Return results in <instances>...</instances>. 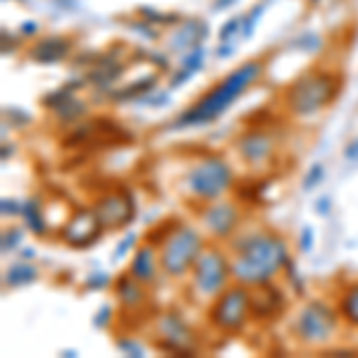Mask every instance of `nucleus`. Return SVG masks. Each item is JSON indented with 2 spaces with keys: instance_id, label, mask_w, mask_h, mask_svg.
Segmentation results:
<instances>
[{
  "instance_id": "6",
  "label": "nucleus",
  "mask_w": 358,
  "mask_h": 358,
  "mask_svg": "<svg viewBox=\"0 0 358 358\" xmlns=\"http://www.w3.org/2000/svg\"><path fill=\"white\" fill-rule=\"evenodd\" d=\"M234 184L236 179L232 165L215 153L199 158L184 175V192L201 203L224 199L234 189Z\"/></svg>"
},
{
  "instance_id": "17",
  "label": "nucleus",
  "mask_w": 358,
  "mask_h": 358,
  "mask_svg": "<svg viewBox=\"0 0 358 358\" xmlns=\"http://www.w3.org/2000/svg\"><path fill=\"white\" fill-rule=\"evenodd\" d=\"M74 41L69 36H43L38 38L36 43L29 48V60L38 62V65H55V62H62L65 57L72 53Z\"/></svg>"
},
{
  "instance_id": "5",
  "label": "nucleus",
  "mask_w": 358,
  "mask_h": 358,
  "mask_svg": "<svg viewBox=\"0 0 358 358\" xmlns=\"http://www.w3.org/2000/svg\"><path fill=\"white\" fill-rule=\"evenodd\" d=\"M189 287H192V294L199 301L210 303L215 296L227 289L234 282L232 277V258L224 248L213 241V244H206V248L201 251V256L196 258L192 273H189Z\"/></svg>"
},
{
  "instance_id": "25",
  "label": "nucleus",
  "mask_w": 358,
  "mask_h": 358,
  "mask_svg": "<svg viewBox=\"0 0 358 358\" xmlns=\"http://www.w3.org/2000/svg\"><path fill=\"white\" fill-rule=\"evenodd\" d=\"M203 60H206V48H203V43H199L182 55V65L179 67H184V69H189V72L196 74L201 67H203Z\"/></svg>"
},
{
  "instance_id": "24",
  "label": "nucleus",
  "mask_w": 358,
  "mask_h": 358,
  "mask_svg": "<svg viewBox=\"0 0 358 358\" xmlns=\"http://www.w3.org/2000/svg\"><path fill=\"white\" fill-rule=\"evenodd\" d=\"M53 115L57 120H60L62 124H74L79 122V120L86 115V106L82 101H77V98H69L67 103H62L60 108H55Z\"/></svg>"
},
{
  "instance_id": "33",
  "label": "nucleus",
  "mask_w": 358,
  "mask_h": 358,
  "mask_svg": "<svg viewBox=\"0 0 358 358\" xmlns=\"http://www.w3.org/2000/svg\"><path fill=\"white\" fill-rule=\"evenodd\" d=\"M313 239H315V232L313 227H303L301 234H299V251L301 253H308L313 248Z\"/></svg>"
},
{
  "instance_id": "15",
  "label": "nucleus",
  "mask_w": 358,
  "mask_h": 358,
  "mask_svg": "<svg viewBox=\"0 0 358 358\" xmlns=\"http://www.w3.org/2000/svg\"><path fill=\"white\" fill-rule=\"evenodd\" d=\"M289 299L287 292L280 285L273 282H265L251 289V317L253 322H275L285 315Z\"/></svg>"
},
{
  "instance_id": "8",
  "label": "nucleus",
  "mask_w": 358,
  "mask_h": 358,
  "mask_svg": "<svg viewBox=\"0 0 358 358\" xmlns=\"http://www.w3.org/2000/svg\"><path fill=\"white\" fill-rule=\"evenodd\" d=\"M339 310L325 299H310L292 320V334L303 346H325L339 330Z\"/></svg>"
},
{
  "instance_id": "2",
  "label": "nucleus",
  "mask_w": 358,
  "mask_h": 358,
  "mask_svg": "<svg viewBox=\"0 0 358 358\" xmlns=\"http://www.w3.org/2000/svg\"><path fill=\"white\" fill-rule=\"evenodd\" d=\"M263 72L265 62L258 60V57L241 62L229 74H224L220 82L213 84L203 96L196 98L192 106L170 124V129H194V127H206L215 122L217 117H222L229 110L232 103H236L246 94L248 86H253L263 77Z\"/></svg>"
},
{
  "instance_id": "23",
  "label": "nucleus",
  "mask_w": 358,
  "mask_h": 358,
  "mask_svg": "<svg viewBox=\"0 0 358 358\" xmlns=\"http://www.w3.org/2000/svg\"><path fill=\"white\" fill-rule=\"evenodd\" d=\"M158 82V74H148V77H141L136 79L131 86H127V89H117L113 94L115 101H134V98H143L146 94H151V89Z\"/></svg>"
},
{
  "instance_id": "37",
  "label": "nucleus",
  "mask_w": 358,
  "mask_h": 358,
  "mask_svg": "<svg viewBox=\"0 0 358 358\" xmlns=\"http://www.w3.org/2000/svg\"><path fill=\"white\" fill-rule=\"evenodd\" d=\"M313 210L317 213V215H327V213L332 210L330 196H322V199H317V201H315V206H313Z\"/></svg>"
},
{
  "instance_id": "39",
  "label": "nucleus",
  "mask_w": 358,
  "mask_h": 358,
  "mask_svg": "<svg viewBox=\"0 0 358 358\" xmlns=\"http://www.w3.org/2000/svg\"><path fill=\"white\" fill-rule=\"evenodd\" d=\"M36 31H38V24H36V22H22V27H20V34H22V36H36Z\"/></svg>"
},
{
  "instance_id": "14",
  "label": "nucleus",
  "mask_w": 358,
  "mask_h": 358,
  "mask_svg": "<svg viewBox=\"0 0 358 358\" xmlns=\"http://www.w3.org/2000/svg\"><path fill=\"white\" fill-rule=\"evenodd\" d=\"M234 151L241 158V163L248 167H263L275 158L277 141L263 127H251V129L241 131L234 141Z\"/></svg>"
},
{
  "instance_id": "32",
  "label": "nucleus",
  "mask_w": 358,
  "mask_h": 358,
  "mask_svg": "<svg viewBox=\"0 0 358 358\" xmlns=\"http://www.w3.org/2000/svg\"><path fill=\"white\" fill-rule=\"evenodd\" d=\"M108 285H110V275H108V273H96V275H91L89 280H86V289H91V292L106 289Z\"/></svg>"
},
{
  "instance_id": "1",
  "label": "nucleus",
  "mask_w": 358,
  "mask_h": 358,
  "mask_svg": "<svg viewBox=\"0 0 358 358\" xmlns=\"http://www.w3.org/2000/svg\"><path fill=\"white\" fill-rule=\"evenodd\" d=\"M229 258H232L234 282L253 289V287L273 282L277 275L285 273L287 263L292 261V253L282 234L273 232V229H253L236 239L232 236Z\"/></svg>"
},
{
  "instance_id": "18",
  "label": "nucleus",
  "mask_w": 358,
  "mask_h": 358,
  "mask_svg": "<svg viewBox=\"0 0 358 358\" xmlns=\"http://www.w3.org/2000/svg\"><path fill=\"white\" fill-rule=\"evenodd\" d=\"M113 292H115V296H117V301L122 303V308L131 310V313L143 310V306L148 303L146 285H141L138 280H134L129 273H122L113 282Z\"/></svg>"
},
{
  "instance_id": "16",
  "label": "nucleus",
  "mask_w": 358,
  "mask_h": 358,
  "mask_svg": "<svg viewBox=\"0 0 358 358\" xmlns=\"http://www.w3.org/2000/svg\"><path fill=\"white\" fill-rule=\"evenodd\" d=\"M127 273L134 277V280L141 282V285H146V287L155 285L158 275L163 273V270H160L158 246L148 244V241H143L141 246H136V251H134V256H131V263H129V268H127Z\"/></svg>"
},
{
  "instance_id": "4",
  "label": "nucleus",
  "mask_w": 358,
  "mask_h": 358,
  "mask_svg": "<svg viewBox=\"0 0 358 358\" xmlns=\"http://www.w3.org/2000/svg\"><path fill=\"white\" fill-rule=\"evenodd\" d=\"M206 236L189 222H177V227L163 239L158 246L160 270L170 280H182L192 273L196 258L206 248Z\"/></svg>"
},
{
  "instance_id": "21",
  "label": "nucleus",
  "mask_w": 358,
  "mask_h": 358,
  "mask_svg": "<svg viewBox=\"0 0 358 358\" xmlns=\"http://www.w3.org/2000/svg\"><path fill=\"white\" fill-rule=\"evenodd\" d=\"M22 217H24V227L34 236H45V232H48V217H45L41 201L27 199L24 203H22Z\"/></svg>"
},
{
  "instance_id": "20",
  "label": "nucleus",
  "mask_w": 358,
  "mask_h": 358,
  "mask_svg": "<svg viewBox=\"0 0 358 358\" xmlns=\"http://www.w3.org/2000/svg\"><path fill=\"white\" fill-rule=\"evenodd\" d=\"M337 310L342 322L358 330V282H349L337 296Z\"/></svg>"
},
{
  "instance_id": "29",
  "label": "nucleus",
  "mask_w": 358,
  "mask_h": 358,
  "mask_svg": "<svg viewBox=\"0 0 358 358\" xmlns=\"http://www.w3.org/2000/svg\"><path fill=\"white\" fill-rule=\"evenodd\" d=\"M241 31V15H234L232 20H227L220 29V41H232L236 34Z\"/></svg>"
},
{
  "instance_id": "31",
  "label": "nucleus",
  "mask_w": 358,
  "mask_h": 358,
  "mask_svg": "<svg viewBox=\"0 0 358 358\" xmlns=\"http://www.w3.org/2000/svg\"><path fill=\"white\" fill-rule=\"evenodd\" d=\"M117 349H120V351H124L127 356H134V358H138V356L146 354V349H143V344L134 342V339H117Z\"/></svg>"
},
{
  "instance_id": "13",
  "label": "nucleus",
  "mask_w": 358,
  "mask_h": 358,
  "mask_svg": "<svg viewBox=\"0 0 358 358\" xmlns=\"http://www.w3.org/2000/svg\"><path fill=\"white\" fill-rule=\"evenodd\" d=\"M129 131L122 124H117L115 120L108 117H96V120H86L79 122L69 131V136L65 138V146H103V143H122L129 141Z\"/></svg>"
},
{
  "instance_id": "11",
  "label": "nucleus",
  "mask_w": 358,
  "mask_h": 358,
  "mask_svg": "<svg viewBox=\"0 0 358 358\" xmlns=\"http://www.w3.org/2000/svg\"><path fill=\"white\" fill-rule=\"evenodd\" d=\"M199 220L201 227L206 229V234L213 241H229L236 234L241 224V210L234 201L227 199H217V201H208L201 203L199 208Z\"/></svg>"
},
{
  "instance_id": "7",
  "label": "nucleus",
  "mask_w": 358,
  "mask_h": 358,
  "mask_svg": "<svg viewBox=\"0 0 358 358\" xmlns=\"http://www.w3.org/2000/svg\"><path fill=\"white\" fill-rule=\"evenodd\" d=\"M206 317H208V325L215 332H222V334H227V337L244 334L248 322H253L251 287L232 282L220 296H215L208 303Z\"/></svg>"
},
{
  "instance_id": "42",
  "label": "nucleus",
  "mask_w": 358,
  "mask_h": 358,
  "mask_svg": "<svg viewBox=\"0 0 358 358\" xmlns=\"http://www.w3.org/2000/svg\"><path fill=\"white\" fill-rule=\"evenodd\" d=\"M310 3H320V0H310Z\"/></svg>"
},
{
  "instance_id": "41",
  "label": "nucleus",
  "mask_w": 358,
  "mask_h": 358,
  "mask_svg": "<svg viewBox=\"0 0 358 358\" xmlns=\"http://www.w3.org/2000/svg\"><path fill=\"white\" fill-rule=\"evenodd\" d=\"M234 3V0H215V5H213V8H227V5H232Z\"/></svg>"
},
{
  "instance_id": "38",
  "label": "nucleus",
  "mask_w": 358,
  "mask_h": 358,
  "mask_svg": "<svg viewBox=\"0 0 358 358\" xmlns=\"http://www.w3.org/2000/svg\"><path fill=\"white\" fill-rule=\"evenodd\" d=\"M344 155H346V160H358V138H351L349 143H346V148H344Z\"/></svg>"
},
{
  "instance_id": "30",
  "label": "nucleus",
  "mask_w": 358,
  "mask_h": 358,
  "mask_svg": "<svg viewBox=\"0 0 358 358\" xmlns=\"http://www.w3.org/2000/svg\"><path fill=\"white\" fill-rule=\"evenodd\" d=\"M20 241H22V229H17V227L5 229L3 232V253L20 248Z\"/></svg>"
},
{
  "instance_id": "35",
  "label": "nucleus",
  "mask_w": 358,
  "mask_h": 358,
  "mask_svg": "<svg viewBox=\"0 0 358 358\" xmlns=\"http://www.w3.org/2000/svg\"><path fill=\"white\" fill-rule=\"evenodd\" d=\"M192 77H194V72H189V69L179 67L177 72L172 74V79H170V84H167V86H170V89H177L179 84H187V82H189V79H192Z\"/></svg>"
},
{
  "instance_id": "28",
  "label": "nucleus",
  "mask_w": 358,
  "mask_h": 358,
  "mask_svg": "<svg viewBox=\"0 0 358 358\" xmlns=\"http://www.w3.org/2000/svg\"><path fill=\"white\" fill-rule=\"evenodd\" d=\"M261 15H263V5H258V8H253L251 10V15H241V36L244 38H251V34H253V27H256V22L261 20Z\"/></svg>"
},
{
  "instance_id": "10",
  "label": "nucleus",
  "mask_w": 358,
  "mask_h": 358,
  "mask_svg": "<svg viewBox=\"0 0 358 358\" xmlns=\"http://www.w3.org/2000/svg\"><path fill=\"white\" fill-rule=\"evenodd\" d=\"M94 210L106 224L108 232L124 229L136 217V199L127 187H110L94 199Z\"/></svg>"
},
{
  "instance_id": "34",
  "label": "nucleus",
  "mask_w": 358,
  "mask_h": 358,
  "mask_svg": "<svg viewBox=\"0 0 358 358\" xmlns=\"http://www.w3.org/2000/svg\"><path fill=\"white\" fill-rule=\"evenodd\" d=\"M0 210H3L5 217H17L22 215V203H17L15 199H3V203H0Z\"/></svg>"
},
{
  "instance_id": "22",
  "label": "nucleus",
  "mask_w": 358,
  "mask_h": 358,
  "mask_svg": "<svg viewBox=\"0 0 358 358\" xmlns=\"http://www.w3.org/2000/svg\"><path fill=\"white\" fill-rule=\"evenodd\" d=\"M36 277H38L36 265H31L29 261H17L5 270V285L10 287L31 285V282H36Z\"/></svg>"
},
{
  "instance_id": "26",
  "label": "nucleus",
  "mask_w": 358,
  "mask_h": 358,
  "mask_svg": "<svg viewBox=\"0 0 358 358\" xmlns=\"http://www.w3.org/2000/svg\"><path fill=\"white\" fill-rule=\"evenodd\" d=\"M175 227H177V220H165V222H158V224H155V227L148 229L146 236H143V241H148V244H153V246H160V244H163L165 236L170 234Z\"/></svg>"
},
{
  "instance_id": "9",
  "label": "nucleus",
  "mask_w": 358,
  "mask_h": 358,
  "mask_svg": "<svg viewBox=\"0 0 358 358\" xmlns=\"http://www.w3.org/2000/svg\"><path fill=\"white\" fill-rule=\"evenodd\" d=\"M153 334L155 342H158V349L167 351V354L196 356L201 349V342L196 337L194 327L175 310H165V313L155 315Z\"/></svg>"
},
{
  "instance_id": "36",
  "label": "nucleus",
  "mask_w": 358,
  "mask_h": 358,
  "mask_svg": "<svg viewBox=\"0 0 358 358\" xmlns=\"http://www.w3.org/2000/svg\"><path fill=\"white\" fill-rule=\"evenodd\" d=\"M134 241H136V236H134V234H129V236H127V239L122 241V244H120L117 248H115V253H113L115 263H120V258H122V253L129 251V248L134 246Z\"/></svg>"
},
{
  "instance_id": "27",
  "label": "nucleus",
  "mask_w": 358,
  "mask_h": 358,
  "mask_svg": "<svg viewBox=\"0 0 358 358\" xmlns=\"http://www.w3.org/2000/svg\"><path fill=\"white\" fill-rule=\"evenodd\" d=\"M322 179H325V165L322 163L310 165L308 172H306L303 179H301V189L303 192H313L315 187H320L322 184Z\"/></svg>"
},
{
  "instance_id": "19",
  "label": "nucleus",
  "mask_w": 358,
  "mask_h": 358,
  "mask_svg": "<svg viewBox=\"0 0 358 358\" xmlns=\"http://www.w3.org/2000/svg\"><path fill=\"white\" fill-rule=\"evenodd\" d=\"M206 24L201 20H182V27L175 29V31L170 34V38H167V45H170V50H177V53H187V50H192L194 45H199L203 41L206 36Z\"/></svg>"
},
{
  "instance_id": "40",
  "label": "nucleus",
  "mask_w": 358,
  "mask_h": 358,
  "mask_svg": "<svg viewBox=\"0 0 358 358\" xmlns=\"http://www.w3.org/2000/svg\"><path fill=\"white\" fill-rule=\"evenodd\" d=\"M217 57H232L234 55V45L229 41H220V45H217Z\"/></svg>"
},
{
  "instance_id": "3",
  "label": "nucleus",
  "mask_w": 358,
  "mask_h": 358,
  "mask_svg": "<svg viewBox=\"0 0 358 358\" xmlns=\"http://www.w3.org/2000/svg\"><path fill=\"white\" fill-rule=\"evenodd\" d=\"M344 77L327 67H313L299 74L285 91V108L292 117L308 120L332 106L342 94Z\"/></svg>"
},
{
  "instance_id": "12",
  "label": "nucleus",
  "mask_w": 358,
  "mask_h": 358,
  "mask_svg": "<svg viewBox=\"0 0 358 358\" xmlns=\"http://www.w3.org/2000/svg\"><path fill=\"white\" fill-rule=\"evenodd\" d=\"M103 232H108V229L101 217H98V213L94 210V206L91 208L82 206V208H74L72 215L62 224L60 239L72 248H89L101 239Z\"/></svg>"
}]
</instances>
